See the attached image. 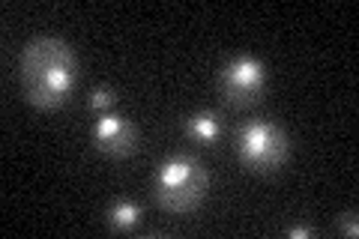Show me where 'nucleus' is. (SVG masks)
I'll return each instance as SVG.
<instances>
[{
    "instance_id": "obj_1",
    "label": "nucleus",
    "mask_w": 359,
    "mask_h": 239,
    "mask_svg": "<svg viewBox=\"0 0 359 239\" xmlns=\"http://www.w3.org/2000/svg\"><path fill=\"white\" fill-rule=\"evenodd\" d=\"M75 48L60 36H33L18 57L21 93L39 111H57L75 96L78 87Z\"/></svg>"
},
{
    "instance_id": "obj_2",
    "label": "nucleus",
    "mask_w": 359,
    "mask_h": 239,
    "mask_svg": "<svg viewBox=\"0 0 359 239\" xmlns=\"http://www.w3.org/2000/svg\"><path fill=\"white\" fill-rule=\"evenodd\" d=\"M210 195V170L192 153L165 156L153 174V203L168 215L198 210Z\"/></svg>"
},
{
    "instance_id": "obj_3",
    "label": "nucleus",
    "mask_w": 359,
    "mask_h": 239,
    "mask_svg": "<svg viewBox=\"0 0 359 239\" xmlns=\"http://www.w3.org/2000/svg\"><path fill=\"white\" fill-rule=\"evenodd\" d=\"M233 150L245 170L255 174H276L290 158V138L278 123L252 120L233 132Z\"/></svg>"
},
{
    "instance_id": "obj_4",
    "label": "nucleus",
    "mask_w": 359,
    "mask_h": 239,
    "mask_svg": "<svg viewBox=\"0 0 359 239\" xmlns=\"http://www.w3.org/2000/svg\"><path fill=\"white\" fill-rule=\"evenodd\" d=\"M219 90L222 99L233 108H249L261 102L266 90V66L252 54H237L222 66L219 72Z\"/></svg>"
},
{
    "instance_id": "obj_5",
    "label": "nucleus",
    "mask_w": 359,
    "mask_h": 239,
    "mask_svg": "<svg viewBox=\"0 0 359 239\" xmlns=\"http://www.w3.org/2000/svg\"><path fill=\"white\" fill-rule=\"evenodd\" d=\"M90 141L108 158H129L138 153L141 135H138V126L123 117V114L105 111V114H96L93 126H90Z\"/></svg>"
},
{
    "instance_id": "obj_6",
    "label": "nucleus",
    "mask_w": 359,
    "mask_h": 239,
    "mask_svg": "<svg viewBox=\"0 0 359 239\" xmlns=\"http://www.w3.org/2000/svg\"><path fill=\"white\" fill-rule=\"evenodd\" d=\"M183 129L186 135L192 138L195 144H204V146H212L219 138H222V117L216 111H195V114H189L186 123H183Z\"/></svg>"
},
{
    "instance_id": "obj_7",
    "label": "nucleus",
    "mask_w": 359,
    "mask_h": 239,
    "mask_svg": "<svg viewBox=\"0 0 359 239\" xmlns=\"http://www.w3.org/2000/svg\"><path fill=\"white\" fill-rule=\"evenodd\" d=\"M105 221L111 231H135V227L141 224V207L135 200H117V203H111L108 212H105Z\"/></svg>"
},
{
    "instance_id": "obj_8",
    "label": "nucleus",
    "mask_w": 359,
    "mask_h": 239,
    "mask_svg": "<svg viewBox=\"0 0 359 239\" xmlns=\"http://www.w3.org/2000/svg\"><path fill=\"white\" fill-rule=\"evenodd\" d=\"M87 105L93 114H105V111H114L117 105V93H114V87H108V84H99L93 87L87 93Z\"/></svg>"
},
{
    "instance_id": "obj_9",
    "label": "nucleus",
    "mask_w": 359,
    "mask_h": 239,
    "mask_svg": "<svg viewBox=\"0 0 359 239\" xmlns=\"http://www.w3.org/2000/svg\"><path fill=\"white\" fill-rule=\"evenodd\" d=\"M339 233H347V236H359V224H356V212H341L339 219Z\"/></svg>"
},
{
    "instance_id": "obj_10",
    "label": "nucleus",
    "mask_w": 359,
    "mask_h": 239,
    "mask_svg": "<svg viewBox=\"0 0 359 239\" xmlns=\"http://www.w3.org/2000/svg\"><path fill=\"white\" fill-rule=\"evenodd\" d=\"M287 236L290 239H311V236H318V231L306 227V224H294V227H287Z\"/></svg>"
}]
</instances>
